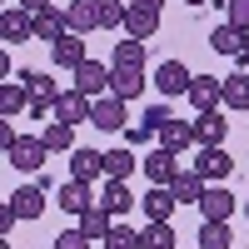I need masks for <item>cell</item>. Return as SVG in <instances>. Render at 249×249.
Listing matches in <instances>:
<instances>
[{
  "instance_id": "cell-30",
  "label": "cell",
  "mask_w": 249,
  "mask_h": 249,
  "mask_svg": "<svg viewBox=\"0 0 249 249\" xmlns=\"http://www.w3.org/2000/svg\"><path fill=\"white\" fill-rule=\"evenodd\" d=\"M40 140L50 144V155H70V150H75V124H65V120H50L45 130H40Z\"/></svg>"
},
{
  "instance_id": "cell-31",
  "label": "cell",
  "mask_w": 249,
  "mask_h": 249,
  "mask_svg": "<svg viewBox=\"0 0 249 249\" xmlns=\"http://www.w3.org/2000/svg\"><path fill=\"white\" fill-rule=\"evenodd\" d=\"M224 110H249V70L224 75Z\"/></svg>"
},
{
  "instance_id": "cell-15",
  "label": "cell",
  "mask_w": 249,
  "mask_h": 249,
  "mask_svg": "<svg viewBox=\"0 0 249 249\" xmlns=\"http://www.w3.org/2000/svg\"><path fill=\"white\" fill-rule=\"evenodd\" d=\"M70 179H85V184L105 179V155L100 150H70Z\"/></svg>"
},
{
  "instance_id": "cell-35",
  "label": "cell",
  "mask_w": 249,
  "mask_h": 249,
  "mask_svg": "<svg viewBox=\"0 0 249 249\" xmlns=\"http://www.w3.org/2000/svg\"><path fill=\"white\" fill-rule=\"evenodd\" d=\"M105 249H140V230H130V224H115V230L105 234Z\"/></svg>"
},
{
  "instance_id": "cell-11",
  "label": "cell",
  "mask_w": 249,
  "mask_h": 249,
  "mask_svg": "<svg viewBox=\"0 0 249 249\" xmlns=\"http://www.w3.org/2000/svg\"><path fill=\"white\" fill-rule=\"evenodd\" d=\"M175 175H179V155L175 150L160 144V150L144 155V179H150V184H175Z\"/></svg>"
},
{
  "instance_id": "cell-44",
  "label": "cell",
  "mask_w": 249,
  "mask_h": 249,
  "mask_svg": "<svg viewBox=\"0 0 249 249\" xmlns=\"http://www.w3.org/2000/svg\"><path fill=\"white\" fill-rule=\"evenodd\" d=\"M184 5H214V0H184Z\"/></svg>"
},
{
  "instance_id": "cell-33",
  "label": "cell",
  "mask_w": 249,
  "mask_h": 249,
  "mask_svg": "<svg viewBox=\"0 0 249 249\" xmlns=\"http://www.w3.org/2000/svg\"><path fill=\"white\" fill-rule=\"evenodd\" d=\"M230 219H204L199 224V249H230Z\"/></svg>"
},
{
  "instance_id": "cell-34",
  "label": "cell",
  "mask_w": 249,
  "mask_h": 249,
  "mask_svg": "<svg viewBox=\"0 0 249 249\" xmlns=\"http://www.w3.org/2000/svg\"><path fill=\"white\" fill-rule=\"evenodd\" d=\"M95 5H100V30H124L130 0H95Z\"/></svg>"
},
{
  "instance_id": "cell-18",
  "label": "cell",
  "mask_w": 249,
  "mask_h": 249,
  "mask_svg": "<svg viewBox=\"0 0 249 249\" xmlns=\"http://www.w3.org/2000/svg\"><path fill=\"white\" fill-rule=\"evenodd\" d=\"M234 210H239V199L224 190V184H210V190H204V199H199V214H204V219H230Z\"/></svg>"
},
{
  "instance_id": "cell-13",
  "label": "cell",
  "mask_w": 249,
  "mask_h": 249,
  "mask_svg": "<svg viewBox=\"0 0 249 249\" xmlns=\"http://www.w3.org/2000/svg\"><path fill=\"white\" fill-rule=\"evenodd\" d=\"M124 105H130V100H120V95H100L95 100V115H90V124L95 130H124Z\"/></svg>"
},
{
  "instance_id": "cell-12",
  "label": "cell",
  "mask_w": 249,
  "mask_h": 249,
  "mask_svg": "<svg viewBox=\"0 0 249 249\" xmlns=\"http://www.w3.org/2000/svg\"><path fill=\"white\" fill-rule=\"evenodd\" d=\"M140 210H144V219H175L179 199H175L170 184H150V190H144V199H140Z\"/></svg>"
},
{
  "instance_id": "cell-37",
  "label": "cell",
  "mask_w": 249,
  "mask_h": 249,
  "mask_svg": "<svg viewBox=\"0 0 249 249\" xmlns=\"http://www.w3.org/2000/svg\"><path fill=\"white\" fill-rule=\"evenodd\" d=\"M120 135H124V144H130V150H135V144H150V140H160V135H155V130H150L144 120H140V124H124Z\"/></svg>"
},
{
  "instance_id": "cell-38",
  "label": "cell",
  "mask_w": 249,
  "mask_h": 249,
  "mask_svg": "<svg viewBox=\"0 0 249 249\" xmlns=\"http://www.w3.org/2000/svg\"><path fill=\"white\" fill-rule=\"evenodd\" d=\"M140 120H144V124H150V130H155V135H160V130H164V124H170V120H175V110H170V105H150V110H144Z\"/></svg>"
},
{
  "instance_id": "cell-26",
  "label": "cell",
  "mask_w": 249,
  "mask_h": 249,
  "mask_svg": "<svg viewBox=\"0 0 249 249\" xmlns=\"http://www.w3.org/2000/svg\"><path fill=\"white\" fill-rule=\"evenodd\" d=\"M115 230V214L105 210V204H95V210H85V214H80V234H85V239H100V244H105V234Z\"/></svg>"
},
{
  "instance_id": "cell-3",
  "label": "cell",
  "mask_w": 249,
  "mask_h": 249,
  "mask_svg": "<svg viewBox=\"0 0 249 249\" xmlns=\"http://www.w3.org/2000/svg\"><path fill=\"white\" fill-rule=\"evenodd\" d=\"M0 40H5V45H25V40H35V15L20 10V5H5V10H0Z\"/></svg>"
},
{
  "instance_id": "cell-20",
  "label": "cell",
  "mask_w": 249,
  "mask_h": 249,
  "mask_svg": "<svg viewBox=\"0 0 249 249\" xmlns=\"http://www.w3.org/2000/svg\"><path fill=\"white\" fill-rule=\"evenodd\" d=\"M20 85L30 90V100H60V80L50 75V70H20Z\"/></svg>"
},
{
  "instance_id": "cell-42",
  "label": "cell",
  "mask_w": 249,
  "mask_h": 249,
  "mask_svg": "<svg viewBox=\"0 0 249 249\" xmlns=\"http://www.w3.org/2000/svg\"><path fill=\"white\" fill-rule=\"evenodd\" d=\"M130 5H140V10H160L164 0H130Z\"/></svg>"
},
{
  "instance_id": "cell-39",
  "label": "cell",
  "mask_w": 249,
  "mask_h": 249,
  "mask_svg": "<svg viewBox=\"0 0 249 249\" xmlns=\"http://www.w3.org/2000/svg\"><path fill=\"white\" fill-rule=\"evenodd\" d=\"M224 20H234L239 30H249V0H224Z\"/></svg>"
},
{
  "instance_id": "cell-1",
  "label": "cell",
  "mask_w": 249,
  "mask_h": 249,
  "mask_svg": "<svg viewBox=\"0 0 249 249\" xmlns=\"http://www.w3.org/2000/svg\"><path fill=\"white\" fill-rule=\"evenodd\" d=\"M45 160H50V144L40 140V135H20L10 150H5V164H15L20 175H40V170H45Z\"/></svg>"
},
{
  "instance_id": "cell-14",
  "label": "cell",
  "mask_w": 249,
  "mask_h": 249,
  "mask_svg": "<svg viewBox=\"0 0 249 249\" xmlns=\"http://www.w3.org/2000/svg\"><path fill=\"white\" fill-rule=\"evenodd\" d=\"M100 204H105V210L120 219V214H130L140 199L130 195V179H105V184H100Z\"/></svg>"
},
{
  "instance_id": "cell-40",
  "label": "cell",
  "mask_w": 249,
  "mask_h": 249,
  "mask_svg": "<svg viewBox=\"0 0 249 249\" xmlns=\"http://www.w3.org/2000/svg\"><path fill=\"white\" fill-rule=\"evenodd\" d=\"M15 219H20V214H15V204L5 199V204H0V234H10V230H15Z\"/></svg>"
},
{
  "instance_id": "cell-8",
  "label": "cell",
  "mask_w": 249,
  "mask_h": 249,
  "mask_svg": "<svg viewBox=\"0 0 249 249\" xmlns=\"http://www.w3.org/2000/svg\"><path fill=\"white\" fill-rule=\"evenodd\" d=\"M50 60H55V70H80V65L90 60V55H85V35H75V30L60 35L55 45H50Z\"/></svg>"
},
{
  "instance_id": "cell-32",
  "label": "cell",
  "mask_w": 249,
  "mask_h": 249,
  "mask_svg": "<svg viewBox=\"0 0 249 249\" xmlns=\"http://www.w3.org/2000/svg\"><path fill=\"white\" fill-rule=\"evenodd\" d=\"M150 85L144 80V70H115V80H110V95H120V100H140V90Z\"/></svg>"
},
{
  "instance_id": "cell-5",
  "label": "cell",
  "mask_w": 249,
  "mask_h": 249,
  "mask_svg": "<svg viewBox=\"0 0 249 249\" xmlns=\"http://www.w3.org/2000/svg\"><path fill=\"white\" fill-rule=\"evenodd\" d=\"M90 115H95V100L85 95V90H60V100H55V120H65V124H90Z\"/></svg>"
},
{
  "instance_id": "cell-28",
  "label": "cell",
  "mask_w": 249,
  "mask_h": 249,
  "mask_svg": "<svg viewBox=\"0 0 249 249\" xmlns=\"http://www.w3.org/2000/svg\"><path fill=\"white\" fill-rule=\"evenodd\" d=\"M115 70H144V40H115V55H110Z\"/></svg>"
},
{
  "instance_id": "cell-21",
  "label": "cell",
  "mask_w": 249,
  "mask_h": 249,
  "mask_svg": "<svg viewBox=\"0 0 249 249\" xmlns=\"http://www.w3.org/2000/svg\"><path fill=\"white\" fill-rule=\"evenodd\" d=\"M65 15H70V30L75 35H95L100 30V5H95V0H70Z\"/></svg>"
},
{
  "instance_id": "cell-7",
  "label": "cell",
  "mask_w": 249,
  "mask_h": 249,
  "mask_svg": "<svg viewBox=\"0 0 249 249\" xmlns=\"http://www.w3.org/2000/svg\"><path fill=\"white\" fill-rule=\"evenodd\" d=\"M184 100H190L195 110H219V105H224V80H219V75H195Z\"/></svg>"
},
{
  "instance_id": "cell-17",
  "label": "cell",
  "mask_w": 249,
  "mask_h": 249,
  "mask_svg": "<svg viewBox=\"0 0 249 249\" xmlns=\"http://www.w3.org/2000/svg\"><path fill=\"white\" fill-rule=\"evenodd\" d=\"M244 40H249V30H239L234 20H224V25H214V30H210V50H214V55H234V60H239Z\"/></svg>"
},
{
  "instance_id": "cell-45",
  "label": "cell",
  "mask_w": 249,
  "mask_h": 249,
  "mask_svg": "<svg viewBox=\"0 0 249 249\" xmlns=\"http://www.w3.org/2000/svg\"><path fill=\"white\" fill-rule=\"evenodd\" d=\"M239 210H244V219H249V199H239Z\"/></svg>"
},
{
  "instance_id": "cell-43",
  "label": "cell",
  "mask_w": 249,
  "mask_h": 249,
  "mask_svg": "<svg viewBox=\"0 0 249 249\" xmlns=\"http://www.w3.org/2000/svg\"><path fill=\"white\" fill-rule=\"evenodd\" d=\"M239 70H249V40H244V50H239Z\"/></svg>"
},
{
  "instance_id": "cell-27",
  "label": "cell",
  "mask_w": 249,
  "mask_h": 249,
  "mask_svg": "<svg viewBox=\"0 0 249 249\" xmlns=\"http://www.w3.org/2000/svg\"><path fill=\"white\" fill-rule=\"evenodd\" d=\"M20 110H30V90L20 85V80H5V85H0V120H15Z\"/></svg>"
},
{
  "instance_id": "cell-10",
  "label": "cell",
  "mask_w": 249,
  "mask_h": 249,
  "mask_svg": "<svg viewBox=\"0 0 249 249\" xmlns=\"http://www.w3.org/2000/svg\"><path fill=\"white\" fill-rule=\"evenodd\" d=\"M190 80H195V75L184 70L179 60H164V65L155 70V85H160V95H164V100H179V95H190Z\"/></svg>"
},
{
  "instance_id": "cell-29",
  "label": "cell",
  "mask_w": 249,
  "mask_h": 249,
  "mask_svg": "<svg viewBox=\"0 0 249 249\" xmlns=\"http://www.w3.org/2000/svg\"><path fill=\"white\" fill-rule=\"evenodd\" d=\"M135 164H144V160H135L130 144H120V150H105V179H130V175H135Z\"/></svg>"
},
{
  "instance_id": "cell-4",
  "label": "cell",
  "mask_w": 249,
  "mask_h": 249,
  "mask_svg": "<svg viewBox=\"0 0 249 249\" xmlns=\"http://www.w3.org/2000/svg\"><path fill=\"white\" fill-rule=\"evenodd\" d=\"M75 75V90H85L90 100H100V95H110V80H115V65H100V60H85L80 70H70Z\"/></svg>"
},
{
  "instance_id": "cell-24",
  "label": "cell",
  "mask_w": 249,
  "mask_h": 249,
  "mask_svg": "<svg viewBox=\"0 0 249 249\" xmlns=\"http://www.w3.org/2000/svg\"><path fill=\"white\" fill-rule=\"evenodd\" d=\"M175 244H179V234H175L170 219H150L140 230V249H175Z\"/></svg>"
},
{
  "instance_id": "cell-23",
  "label": "cell",
  "mask_w": 249,
  "mask_h": 249,
  "mask_svg": "<svg viewBox=\"0 0 249 249\" xmlns=\"http://www.w3.org/2000/svg\"><path fill=\"white\" fill-rule=\"evenodd\" d=\"M155 30H160V10L130 5V15H124V35H130V40H155Z\"/></svg>"
},
{
  "instance_id": "cell-36",
  "label": "cell",
  "mask_w": 249,
  "mask_h": 249,
  "mask_svg": "<svg viewBox=\"0 0 249 249\" xmlns=\"http://www.w3.org/2000/svg\"><path fill=\"white\" fill-rule=\"evenodd\" d=\"M95 239H85V234H80V224H75V230H60L55 239H50V249H90Z\"/></svg>"
},
{
  "instance_id": "cell-41",
  "label": "cell",
  "mask_w": 249,
  "mask_h": 249,
  "mask_svg": "<svg viewBox=\"0 0 249 249\" xmlns=\"http://www.w3.org/2000/svg\"><path fill=\"white\" fill-rule=\"evenodd\" d=\"M55 0H20V10H30V15H40V10H50Z\"/></svg>"
},
{
  "instance_id": "cell-16",
  "label": "cell",
  "mask_w": 249,
  "mask_h": 249,
  "mask_svg": "<svg viewBox=\"0 0 249 249\" xmlns=\"http://www.w3.org/2000/svg\"><path fill=\"white\" fill-rule=\"evenodd\" d=\"M224 135H230V120L219 110H199L195 115V144H224Z\"/></svg>"
},
{
  "instance_id": "cell-2",
  "label": "cell",
  "mask_w": 249,
  "mask_h": 249,
  "mask_svg": "<svg viewBox=\"0 0 249 249\" xmlns=\"http://www.w3.org/2000/svg\"><path fill=\"white\" fill-rule=\"evenodd\" d=\"M190 170H199L210 184H224L234 175V160H230V150H224V144H199V160L190 164Z\"/></svg>"
},
{
  "instance_id": "cell-9",
  "label": "cell",
  "mask_w": 249,
  "mask_h": 249,
  "mask_svg": "<svg viewBox=\"0 0 249 249\" xmlns=\"http://www.w3.org/2000/svg\"><path fill=\"white\" fill-rule=\"evenodd\" d=\"M5 199L15 204L20 219H40V214H45V204H50V190H45V184H20V190L5 195Z\"/></svg>"
},
{
  "instance_id": "cell-22",
  "label": "cell",
  "mask_w": 249,
  "mask_h": 249,
  "mask_svg": "<svg viewBox=\"0 0 249 249\" xmlns=\"http://www.w3.org/2000/svg\"><path fill=\"white\" fill-rule=\"evenodd\" d=\"M170 190H175V199H179V204H199V199H204V190H210V179H204L199 170H179Z\"/></svg>"
},
{
  "instance_id": "cell-6",
  "label": "cell",
  "mask_w": 249,
  "mask_h": 249,
  "mask_svg": "<svg viewBox=\"0 0 249 249\" xmlns=\"http://www.w3.org/2000/svg\"><path fill=\"white\" fill-rule=\"evenodd\" d=\"M60 210H65V214H85V210H95V204H100V195H95V184H85V179H70V184H60Z\"/></svg>"
},
{
  "instance_id": "cell-25",
  "label": "cell",
  "mask_w": 249,
  "mask_h": 249,
  "mask_svg": "<svg viewBox=\"0 0 249 249\" xmlns=\"http://www.w3.org/2000/svg\"><path fill=\"white\" fill-rule=\"evenodd\" d=\"M160 144H164V150H175V155H184V150L195 144V120H170V124L160 130Z\"/></svg>"
},
{
  "instance_id": "cell-19",
  "label": "cell",
  "mask_w": 249,
  "mask_h": 249,
  "mask_svg": "<svg viewBox=\"0 0 249 249\" xmlns=\"http://www.w3.org/2000/svg\"><path fill=\"white\" fill-rule=\"evenodd\" d=\"M60 35H70V15L60 10V5L40 10V15H35V40H50V45H55Z\"/></svg>"
}]
</instances>
